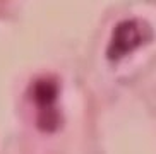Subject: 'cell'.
<instances>
[{
    "mask_svg": "<svg viewBox=\"0 0 156 154\" xmlns=\"http://www.w3.org/2000/svg\"><path fill=\"white\" fill-rule=\"evenodd\" d=\"M142 43V31L136 21H124L117 26L113 31L110 48H108V57L110 58H120L127 51H132Z\"/></svg>",
    "mask_w": 156,
    "mask_h": 154,
    "instance_id": "1",
    "label": "cell"
}]
</instances>
